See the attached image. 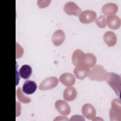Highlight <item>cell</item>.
Instances as JSON below:
<instances>
[{
  "label": "cell",
  "instance_id": "1",
  "mask_svg": "<svg viewBox=\"0 0 121 121\" xmlns=\"http://www.w3.org/2000/svg\"><path fill=\"white\" fill-rule=\"evenodd\" d=\"M105 80L114 90L116 95L120 97L121 90V78L120 76L115 73L109 72L107 73Z\"/></svg>",
  "mask_w": 121,
  "mask_h": 121
},
{
  "label": "cell",
  "instance_id": "2",
  "mask_svg": "<svg viewBox=\"0 0 121 121\" xmlns=\"http://www.w3.org/2000/svg\"><path fill=\"white\" fill-rule=\"evenodd\" d=\"M107 71L100 65H95L89 69L88 77L91 80L103 81L105 79Z\"/></svg>",
  "mask_w": 121,
  "mask_h": 121
},
{
  "label": "cell",
  "instance_id": "3",
  "mask_svg": "<svg viewBox=\"0 0 121 121\" xmlns=\"http://www.w3.org/2000/svg\"><path fill=\"white\" fill-rule=\"evenodd\" d=\"M109 118L111 121H121V104L120 98L112 100L111 108L109 110Z\"/></svg>",
  "mask_w": 121,
  "mask_h": 121
},
{
  "label": "cell",
  "instance_id": "4",
  "mask_svg": "<svg viewBox=\"0 0 121 121\" xmlns=\"http://www.w3.org/2000/svg\"><path fill=\"white\" fill-rule=\"evenodd\" d=\"M96 17V12L92 10H85L79 15V19L83 24H89L93 22Z\"/></svg>",
  "mask_w": 121,
  "mask_h": 121
},
{
  "label": "cell",
  "instance_id": "5",
  "mask_svg": "<svg viewBox=\"0 0 121 121\" xmlns=\"http://www.w3.org/2000/svg\"><path fill=\"white\" fill-rule=\"evenodd\" d=\"M59 83L58 78L55 77H48L44 79L40 84L39 88L42 90L52 89L56 87Z\"/></svg>",
  "mask_w": 121,
  "mask_h": 121
},
{
  "label": "cell",
  "instance_id": "6",
  "mask_svg": "<svg viewBox=\"0 0 121 121\" xmlns=\"http://www.w3.org/2000/svg\"><path fill=\"white\" fill-rule=\"evenodd\" d=\"M65 12L69 15L78 16L82 11L81 9L73 1L67 2L63 8Z\"/></svg>",
  "mask_w": 121,
  "mask_h": 121
},
{
  "label": "cell",
  "instance_id": "7",
  "mask_svg": "<svg viewBox=\"0 0 121 121\" xmlns=\"http://www.w3.org/2000/svg\"><path fill=\"white\" fill-rule=\"evenodd\" d=\"M85 58V53L80 49L76 50L72 56V61L76 67L83 66Z\"/></svg>",
  "mask_w": 121,
  "mask_h": 121
},
{
  "label": "cell",
  "instance_id": "8",
  "mask_svg": "<svg viewBox=\"0 0 121 121\" xmlns=\"http://www.w3.org/2000/svg\"><path fill=\"white\" fill-rule=\"evenodd\" d=\"M55 107L57 111L61 114L68 115L70 112V107L69 104L65 101L58 100L55 103Z\"/></svg>",
  "mask_w": 121,
  "mask_h": 121
},
{
  "label": "cell",
  "instance_id": "9",
  "mask_svg": "<svg viewBox=\"0 0 121 121\" xmlns=\"http://www.w3.org/2000/svg\"><path fill=\"white\" fill-rule=\"evenodd\" d=\"M83 115L89 120H93L95 116L96 110L94 106L90 104H86L82 107Z\"/></svg>",
  "mask_w": 121,
  "mask_h": 121
},
{
  "label": "cell",
  "instance_id": "10",
  "mask_svg": "<svg viewBox=\"0 0 121 121\" xmlns=\"http://www.w3.org/2000/svg\"><path fill=\"white\" fill-rule=\"evenodd\" d=\"M106 25L112 29H117L121 26V19L120 17L114 15L108 16L106 18Z\"/></svg>",
  "mask_w": 121,
  "mask_h": 121
},
{
  "label": "cell",
  "instance_id": "11",
  "mask_svg": "<svg viewBox=\"0 0 121 121\" xmlns=\"http://www.w3.org/2000/svg\"><path fill=\"white\" fill-rule=\"evenodd\" d=\"M102 13L107 16L115 14L118 10V6L114 3L108 2L104 4L102 8Z\"/></svg>",
  "mask_w": 121,
  "mask_h": 121
},
{
  "label": "cell",
  "instance_id": "12",
  "mask_svg": "<svg viewBox=\"0 0 121 121\" xmlns=\"http://www.w3.org/2000/svg\"><path fill=\"white\" fill-rule=\"evenodd\" d=\"M65 39V35L64 32L60 29L56 30L53 34L52 37L53 44L56 46L61 45Z\"/></svg>",
  "mask_w": 121,
  "mask_h": 121
},
{
  "label": "cell",
  "instance_id": "13",
  "mask_svg": "<svg viewBox=\"0 0 121 121\" xmlns=\"http://www.w3.org/2000/svg\"><path fill=\"white\" fill-rule=\"evenodd\" d=\"M59 79L63 85L68 87L72 86L75 82V78L74 75L70 73L62 74L60 76Z\"/></svg>",
  "mask_w": 121,
  "mask_h": 121
},
{
  "label": "cell",
  "instance_id": "14",
  "mask_svg": "<svg viewBox=\"0 0 121 121\" xmlns=\"http://www.w3.org/2000/svg\"><path fill=\"white\" fill-rule=\"evenodd\" d=\"M37 89L36 83L32 80L26 81L22 86V90L24 93L27 95L33 94Z\"/></svg>",
  "mask_w": 121,
  "mask_h": 121
},
{
  "label": "cell",
  "instance_id": "15",
  "mask_svg": "<svg viewBox=\"0 0 121 121\" xmlns=\"http://www.w3.org/2000/svg\"><path fill=\"white\" fill-rule=\"evenodd\" d=\"M104 43L108 46H113L117 42V37L115 34L112 31H107L104 33L103 36Z\"/></svg>",
  "mask_w": 121,
  "mask_h": 121
},
{
  "label": "cell",
  "instance_id": "16",
  "mask_svg": "<svg viewBox=\"0 0 121 121\" xmlns=\"http://www.w3.org/2000/svg\"><path fill=\"white\" fill-rule=\"evenodd\" d=\"M77 96V91L74 87H67L63 91V96L64 99L66 101H73L76 99Z\"/></svg>",
  "mask_w": 121,
  "mask_h": 121
},
{
  "label": "cell",
  "instance_id": "17",
  "mask_svg": "<svg viewBox=\"0 0 121 121\" xmlns=\"http://www.w3.org/2000/svg\"><path fill=\"white\" fill-rule=\"evenodd\" d=\"M89 69L85 67H76L74 69L73 72L77 77L79 79H83L88 76Z\"/></svg>",
  "mask_w": 121,
  "mask_h": 121
},
{
  "label": "cell",
  "instance_id": "18",
  "mask_svg": "<svg viewBox=\"0 0 121 121\" xmlns=\"http://www.w3.org/2000/svg\"><path fill=\"white\" fill-rule=\"evenodd\" d=\"M96 62V58L95 55L91 53H85V58L83 67L90 68L95 65Z\"/></svg>",
  "mask_w": 121,
  "mask_h": 121
},
{
  "label": "cell",
  "instance_id": "19",
  "mask_svg": "<svg viewBox=\"0 0 121 121\" xmlns=\"http://www.w3.org/2000/svg\"><path fill=\"white\" fill-rule=\"evenodd\" d=\"M19 73L20 77L22 78L25 79H27L32 75V68L28 65H24L20 68Z\"/></svg>",
  "mask_w": 121,
  "mask_h": 121
},
{
  "label": "cell",
  "instance_id": "20",
  "mask_svg": "<svg viewBox=\"0 0 121 121\" xmlns=\"http://www.w3.org/2000/svg\"><path fill=\"white\" fill-rule=\"evenodd\" d=\"M17 96L18 99L21 102L24 103H29L31 101V99L29 97L25 96L21 90L20 87H18L16 92Z\"/></svg>",
  "mask_w": 121,
  "mask_h": 121
},
{
  "label": "cell",
  "instance_id": "21",
  "mask_svg": "<svg viewBox=\"0 0 121 121\" xmlns=\"http://www.w3.org/2000/svg\"><path fill=\"white\" fill-rule=\"evenodd\" d=\"M95 23L100 28H104L106 26V17L104 15H100L95 19Z\"/></svg>",
  "mask_w": 121,
  "mask_h": 121
},
{
  "label": "cell",
  "instance_id": "22",
  "mask_svg": "<svg viewBox=\"0 0 121 121\" xmlns=\"http://www.w3.org/2000/svg\"><path fill=\"white\" fill-rule=\"evenodd\" d=\"M51 1V0H38L37 5L40 8H44L48 6Z\"/></svg>",
  "mask_w": 121,
  "mask_h": 121
}]
</instances>
